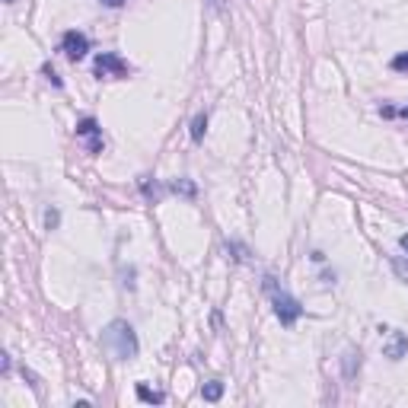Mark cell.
Wrapping results in <instances>:
<instances>
[{"instance_id":"obj_14","label":"cell","mask_w":408,"mask_h":408,"mask_svg":"<svg viewBox=\"0 0 408 408\" xmlns=\"http://www.w3.org/2000/svg\"><path fill=\"white\" fill-rule=\"evenodd\" d=\"M99 3H102V7H112V10H118L121 3H125V0H99Z\"/></svg>"},{"instance_id":"obj_16","label":"cell","mask_w":408,"mask_h":408,"mask_svg":"<svg viewBox=\"0 0 408 408\" xmlns=\"http://www.w3.org/2000/svg\"><path fill=\"white\" fill-rule=\"evenodd\" d=\"M207 3H211L214 10H223V0H207Z\"/></svg>"},{"instance_id":"obj_12","label":"cell","mask_w":408,"mask_h":408,"mask_svg":"<svg viewBox=\"0 0 408 408\" xmlns=\"http://www.w3.org/2000/svg\"><path fill=\"white\" fill-rule=\"evenodd\" d=\"M173 192H182V195H195V186H192V182H173Z\"/></svg>"},{"instance_id":"obj_11","label":"cell","mask_w":408,"mask_h":408,"mask_svg":"<svg viewBox=\"0 0 408 408\" xmlns=\"http://www.w3.org/2000/svg\"><path fill=\"white\" fill-rule=\"evenodd\" d=\"M58 220H61V214H58L55 207H48V211H45V227H48V230H55Z\"/></svg>"},{"instance_id":"obj_8","label":"cell","mask_w":408,"mask_h":408,"mask_svg":"<svg viewBox=\"0 0 408 408\" xmlns=\"http://www.w3.org/2000/svg\"><path fill=\"white\" fill-rule=\"evenodd\" d=\"M201 396H204V402H220V396H223V383H220V380L204 383V386H201Z\"/></svg>"},{"instance_id":"obj_4","label":"cell","mask_w":408,"mask_h":408,"mask_svg":"<svg viewBox=\"0 0 408 408\" xmlns=\"http://www.w3.org/2000/svg\"><path fill=\"white\" fill-rule=\"evenodd\" d=\"M96 77H128L131 67L121 61V55H115V51H102L99 58H96V64H93Z\"/></svg>"},{"instance_id":"obj_6","label":"cell","mask_w":408,"mask_h":408,"mask_svg":"<svg viewBox=\"0 0 408 408\" xmlns=\"http://www.w3.org/2000/svg\"><path fill=\"white\" fill-rule=\"evenodd\" d=\"M386 335H390V338H392V342H390V348H386V354H390L392 361H402V354L408 351L405 335H402V332H396V329H390V332H386Z\"/></svg>"},{"instance_id":"obj_5","label":"cell","mask_w":408,"mask_h":408,"mask_svg":"<svg viewBox=\"0 0 408 408\" xmlns=\"http://www.w3.org/2000/svg\"><path fill=\"white\" fill-rule=\"evenodd\" d=\"M61 51H64V58H71V61L86 58V51H90V38H86V32H77V29L64 32V38H61Z\"/></svg>"},{"instance_id":"obj_10","label":"cell","mask_w":408,"mask_h":408,"mask_svg":"<svg viewBox=\"0 0 408 408\" xmlns=\"http://www.w3.org/2000/svg\"><path fill=\"white\" fill-rule=\"evenodd\" d=\"M392 71H399V74H408V51H402V55L392 58Z\"/></svg>"},{"instance_id":"obj_13","label":"cell","mask_w":408,"mask_h":408,"mask_svg":"<svg viewBox=\"0 0 408 408\" xmlns=\"http://www.w3.org/2000/svg\"><path fill=\"white\" fill-rule=\"evenodd\" d=\"M45 77H48V80H51V84H55V86H61V77H58L55 71H51V67H45Z\"/></svg>"},{"instance_id":"obj_18","label":"cell","mask_w":408,"mask_h":408,"mask_svg":"<svg viewBox=\"0 0 408 408\" xmlns=\"http://www.w3.org/2000/svg\"><path fill=\"white\" fill-rule=\"evenodd\" d=\"M7 3H10V0H7Z\"/></svg>"},{"instance_id":"obj_7","label":"cell","mask_w":408,"mask_h":408,"mask_svg":"<svg viewBox=\"0 0 408 408\" xmlns=\"http://www.w3.org/2000/svg\"><path fill=\"white\" fill-rule=\"evenodd\" d=\"M138 399L140 402H150V405H163L166 402V392L163 390H150V386H144V383H138Z\"/></svg>"},{"instance_id":"obj_1","label":"cell","mask_w":408,"mask_h":408,"mask_svg":"<svg viewBox=\"0 0 408 408\" xmlns=\"http://www.w3.org/2000/svg\"><path fill=\"white\" fill-rule=\"evenodd\" d=\"M102 351L115 357V361H131V357H138V335L131 329L125 319H115L102 329Z\"/></svg>"},{"instance_id":"obj_17","label":"cell","mask_w":408,"mask_h":408,"mask_svg":"<svg viewBox=\"0 0 408 408\" xmlns=\"http://www.w3.org/2000/svg\"><path fill=\"white\" fill-rule=\"evenodd\" d=\"M399 246H402V249L408 252V233H405V236H402V240H399Z\"/></svg>"},{"instance_id":"obj_9","label":"cell","mask_w":408,"mask_h":408,"mask_svg":"<svg viewBox=\"0 0 408 408\" xmlns=\"http://www.w3.org/2000/svg\"><path fill=\"white\" fill-rule=\"evenodd\" d=\"M204 131H207V115H198L195 121H192V140H201L204 138Z\"/></svg>"},{"instance_id":"obj_15","label":"cell","mask_w":408,"mask_h":408,"mask_svg":"<svg viewBox=\"0 0 408 408\" xmlns=\"http://www.w3.org/2000/svg\"><path fill=\"white\" fill-rule=\"evenodd\" d=\"M396 268H399V275L408 281V265H405V262H399V259H396Z\"/></svg>"},{"instance_id":"obj_2","label":"cell","mask_w":408,"mask_h":408,"mask_svg":"<svg viewBox=\"0 0 408 408\" xmlns=\"http://www.w3.org/2000/svg\"><path fill=\"white\" fill-rule=\"evenodd\" d=\"M265 290L271 294V303H275V316L281 319V325H294L303 316V306L297 303V300L290 297L284 288H278L275 284V278H265Z\"/></svg>"},{"instance_id":"obj_3","label":"cell","mask_w":408,"mask_h":408,"mask_svg":"<svg viewBox=\"0 0 408 408\" xmlns=\"http://www.w3.org/2000/svg\"><path fill=\"white\" fill-rule=\"evenodd\" d=\"M77 138L86 144V150L90 153H102V147H105V140H102V128L96 118H80L77 121Z\"/></svg>"}]
</instances>
